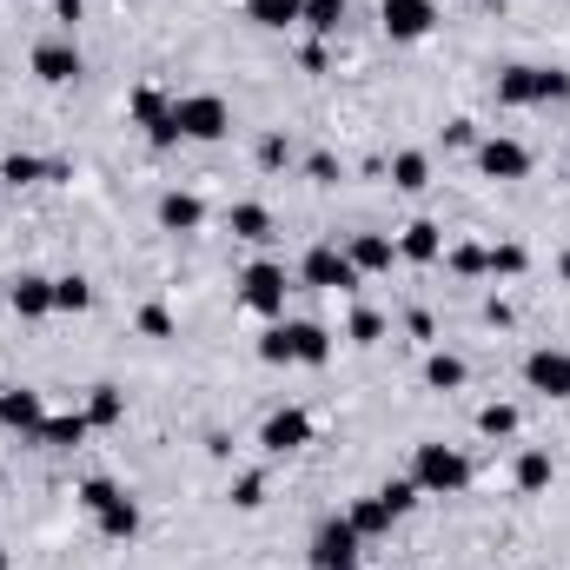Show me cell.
I'll return each mask as SVG.
<instances>
[{
	"label": "cell",
	"mask_w": 570,
	"mask_h": 570,
	"mask_svg": "<svg viewBox=\"0 0 570 570\" xmlns=\"http://www.w3.org/2000/svg\"><path fill=\"white\" fill-rule=\"evenodd\" d=\"M345 259H352L358 273H392V259H399V239H385V233H358Z\"/></svg>",
	"instance_id": "e0dca14e"
},
{
	"label": "cell",
	"mask_w": 570,
	"mask_h": 570,
	"mask_svg": "<svg viewBox=\"0 0 570 570\" xmlns=\"http://www.w3.org/2000/svg\"><path fill=\"white\" fill-rule=\"evenodd\" d=\"M226 226H233V239H253V246H266V239H273V213H266L259 199H239Z\"/></svg>",
	"instance_id": "ffe728a7"
},
{
	"label": "cell",
	"mask_w": 570,
	"mask_h": 570,
	"mask_svg": "<svg viewBox=\"0 0 570 570\" xmlns=\"http://www.w3.org/2000/svg\"><path fill=\"white\" fill-rule=\"evenodd\" d=\"M259 166H266V173H279V166H285V140H279V134H266V140H259Z\"/></svg>",
	"instance_id": "b9f144b4"
},
{
	"label": "cell",
	"mask_w": 570,
	"mask_h": 570,
	"mask_svg": "<svg viewBox=\"0 0 570 570\" xmlns=\"http://www.w3.org/2000/svg\"><path fill=\"white\" fill-rule=\"evenodd\" d=\"M551 484V451H518V491H544Z\"/></svg>",
	"instance_id": "f546056e"
},
{
	"label": "cell",
	"mask_w": 570,
	"mask_h": 570,
	"mask_svg": "<svg viewBox=\"0 0 570 570\" xmlns=\"http://www.w3.org/2000/svg\"><path fill=\"white\" fill-rule=\"evenodd\" d=\"M392 186H399V193H425L431 186V159L425 153H399V159H392Z\"/></svg>",
	"instance_id": "603a6c76"
},
{
	"label": "cell",
	"mask_w": 570,
	"mask_h": 570,
	"mask_svg": "<svg viewBox=\"0 0 570 570\" xmlns=\"http://www.w3.org/2000/svg\"><path fill=\"white\" fill-rule=\"evenodd\" d=\"M246 20L266 27V33H285V27L305 20V0H246Z\"/></svg>",
	"instance_id": "ac0fdd59"
},
{
	"label": "cell",
	"mask_w": 570,
	"mask_h": 570,
	"mask_svg": "<svg viewBox=\"0 0 570 570\" xmlns=\"http://www.w3.org/2000/svg\"><path fill=\"white\" fill-rule=\"evenodd\" d=\"M285 325V352H292V365H325L332 358V338L318 332V325H305V318H279Z\"/></svg>",
	"instance_id": "8fae6325"
},
{
	"label": "cell",
	"mask_w": 570,
	"mask_h": 570,
	"mask_svg": "<svg viewBox=\"0 0 570 570\" xmlns=\"http://www.w3.org/2000/svg\"><path fill=\"white\" fill-rule=\"evenodd\" d=\"M425 379L438 385V392H458V385H464V358H451V352H431V358H425Z\"/></svg>",
	"instance_id": "4dcf8cb0"
},
{
	"label": "cell",
	"mask_w": 570,
	"mask_h": 570,
	"mask_svg": "<svg viewBox=\"0 0 570 570\" xmlns=\"http://www.w3.org/2000/svg\"><path fill=\"white\" fill-rule=\"evenodd\" d=\"M305 173H312L318 186H332V179H338V159H332V153H312V159H305Z\"/></svg>",
	"instance_id": "60d3db41"
},
{
	"label": "cell",
	"mask_w": 570,
	"mask_h": 570,
	"mask_svg": "<svg viewBox=\"0 0 570 570\" xmlns=\"http://www.w3.org/2000/svg\"><path fill=\"white\" fill-rule=\"evenodd\" d=\"M478 173H484V179H524V173H531V146L491 134V140H478Z\"/></svg>",
	"instance_id": "ba28073f"
},
{
	"label": "cell",
	"mask_w": 570,
	"mask_h": 570,
	"mask_svg": "<svg viewBox=\"0 0 570 570\" xmlns=\"http://www.w3.org/2000/svg\"><path fill=\"white\" fill-rule=\"evenodd\" d=\"M412 484L431 491V498H458V491L471 484V458L451 451V444H419V458H412Z\"/></svg>",
	"instance_id": "7a4b0ae2"
},
{
	"label": "cell",
	"mask_w": 570,
	"mask_h": 570,
	"mask_svg": "<svg viewBox=\"0 0 570 570\" xmlns=\"http://www.w3.org/2000/svg\"><path fill=\"white\" fill-rule=\"evenodd\" d=\"M379 498L392 504V518H405V511L419 504V484H412V478H392V484H379Z\"/></svg>",
	"instance_id": "1f68e13d"
},
{
	"label": "cell",
	"mask_w": 570,
	"mask_h": 570,
	"mask_svg": "<svg viewBox=\"0 0 570 570\" xmlns=\"http://www.w3.org/2000/svg\"><path fill=\"white\" fill-rule=\"evenodd\" d=\"M94 524H100V538H114V544H120V538H134V531H140V504H134L127 491H114V498L94 511Z\"/></svg>",
	"instance_id": "2e32d148"
},
{
	"label": "cell",
	"mask_w": 570,
	"mask_h": 570,
	"mask_svg": "<svg viewBox=\"0 0 570 570\" xmlns=\"http://www.w3.org/2000/svg\"><path fill=\"white\" fill-rule=\"evenodd\" d=\"M114 491H120L114 478H87V484H80V511H100V504H107Z\"/></svg>",
	"instance_id": "8d00e7d4"
},
{
	"label": "cell",
	"mask_w": 570,
	"mask_h": 570,
	"mask_svg": "<svg viewBox=\"0 0 570 570\" xmlns=\"http://www.w3.org/2000/svg\"><path fill=\"white\" fill-rule=\"evenodd\" d=\"M40 419H47L40 392H27V385H7V392H0V425H7V431L33 438V431H40Z\"/></svg>",
	"instance_id": "30bf717a"
},
{
	"label": "cell",
	"mask_w": 570,
	"mask_h": 570,
	"mask_svg": "<svg viewBox=\"0 0 570 570\" xmlns=\"http://www.w3.org/2000/svg\"><path fill=\"white\" fill-rule=\"evenodd\" d=\"M87 305H94V285L80 279V273L53 279V312H87Z\"/></svg>",
	"instance_id": "4316f807"
},
{
	"label": "cell",
	"mask_w": 570,
	"mask_h": 570,
	"mask_svg": "<svg viewBox=\"0 0 570 570\" xmlns=\"http://www.w3.org/2000/svg\"><path fill=\"white\" fill-rule=\"evenodd\" d=\"M0 179H7V186H33V179H47V159H33V153H7V159H0Z\"/></svg>",
	"instance_id": "f1b7e54d"
},
{
	"label": "cell",
	"mask_w": 570,
	"mask_h": 570,
	"mask_svg": "<svg viewBox=\"0 0 570 570\" xmlns=\"http://www.w3.org/2000/svg\"><path fill=\"white\" fill-rule=\"evenodd\" d=\"M33 73H40L47 87L80 80V47H73V40H40V47H33Z\"/></svg>",
	"instance_id": "9c48e42d"
},
{
	"label": "cell",
	"mask_w": 570,
	"mask_h": 570,
	"mask_svg": "<svg viewBox=\"0 0 570 570\" xmlns=\"http://www.w3.org/2000/svg\"><path fill=\"white\" fill-rule=\"evenodd\" d=\"M478 431H484V438H511V431H518V412H511V405H484V412H478Z\"/></svg>",
	"instance_id": "d6a6232c"
},
{
	"label": "cell",
	"mask_w": 570,
	"mask_h": 570,
	"mask_svg": "<svg viewBox=\"0 0 570 570\" xmlns=\"http://www.w3.org/2000/svg\"><path fill=\"white\" fill-rule=\"evenodd\" d=\"M558 273H564V285H570V253H564V259H558Z\"/></svg>",
	"instance_id": "f6af8a7d"
},
{
	"label": "cell",
	"mask_w": 570,
	"mask_h": 570,
	"mask_svg": "<svg viewBox=\"0 0 570 570\" xmlns=\"http://www.w3.org/2000/svg\"><path fill=\"white\" fill-rule=\"evenodd\" d=\"M134 120L153 134V146H173V100H166L159 87H140V94H134Z\"/></svg>",
	"instance_id": "4fadbf2b"
},
{
	"label": "cell",
	"mask_w": 570,
	"mask_h": 570,
	"mask_svg": "<svg viewBox=\"0 0 570 570\" xmlns=\"http://www.w3.org/2000/svg\"><path fill=\"white\" fill-rule=\"evenodd\" d=\"M298 273H305V285H318V292H358V266L338 246H312Z\"/></svg>",
	"instance_id": "5b68a950"
},
{
	"label": "cell",
	"mask_w": 570,
	"mask_h": 570,
	"mask_svg": "<svg viewBox=\"0 0 570 570\" xmlns=\"http://www.w3.org/2000/svg\"><path fill=\"white\" fill-rule=\"evenodd\" d=\"M259 358H266V365H292V352H285V325H273V332L259 338Z\"/></svg>",
	"instance_id": "ab89813d"
},
{
	"label": "cell",
	"mask_w": 570,
	"mask_h": 570,
	"mask_svg": "<svg viewBox=\"0 0 570 570\" xmlns=\"http://www.w3.org/2000/svg\"><path fill=\"white\" fill-rule=\"evenodd\" d=\"M305 27H312L318 40H332V33L345 27V0H305Z\"/></svg>",
	"instance_id": "484cf974"
},
{
	"label": "cell",
	"mask_w": 570,
	"mask_h": 570,
	"mask_svg": "<svg viewBox=\"0 0 570 570\" xmlns=\"http://www.w3.org/2000/svg\"><path fill=\"white\" fill-rule=\"evenodd\" d=\"M7 305H13L20 318H47V312H53V279H40V273H20V279L7 285Z\"/></svg>",
	"instance_id": "5bb4252c"
},
{
	"label": "cell",
	"mask_w": 570,
	"mask_h": 570,
	"mask_svg": "<svg viewBox=\"0 0 570 570\" xmlns=\"http://www.w3.org/2000/svg\"><path fill=\"white\" fill-rule=\"evenodd\" d=\"M551 100H570V73L564 67H531V107H551Z\"/></svg>",
	"instance_id": "cb8c5ba5"
},
{
	"label": "cell",
	"mask_w": 570,
	"mask_h": 570,
	"mask_svg": "<svg viewBox=\"0 0 570 570\" xmlns=\"http://www.w3.org/2000/svg\"><path fill=\"white\" fill-rule=\"evenodd\" d=\"M87 419H94V425H120V419H127V399H120V385H94V399H87Z\"/></svg>",
	"instance_id": "d4e9b609"
},
{
	"label": "cell",
	"mask_w": 570,
	"mask_h": 570,
	"mask_svg": "<svg viewBox=\"0 0 570 570\" xmlns=\"http://www.w3.org/2000/svg\"><path fill=\"white\" fill-rule=\"evenodd\" d=\"M524 385H531V392H544V399H570V352L538 345V352L524 358Z\"/></svg>",
	"instance_id": "8992f818"
},
{
	"label": "cell",
	"mask_w": 570,
	"mask_h": 570,
	"mask_svg": "<svg viewBox=\"0 0 570 570\" xmlns=\"http://www.w3.org/2000/svg\"><path fill=\"white\" fill-rule=\"evenodd\" d=\"M87 425H94L87 412H67V419H40V431H33V438H40V444H53V451H73V444L87 438Z\"/></svg>",
	"instance_id": "7402d4cb"
},
{
	"label": "cell",
	"mask_w": 570,
	"mask_h": 570,
	"mask_svg": "<svg viewBox=\"0 0 570 570\" xmlns=\"http://www.w3.org/2000/svg\"><path fill=\"white\" fill-rule=\"evenodd\" d=\"M140 332H146V338H173V312H166V305H146Z\"/></svg>",
	"instance_id": "74e56055"
},
{
	"label": "cell",
	"mask_w": 570,
	"mask_h": 570,
	"mask_svg": "<svg viewBox=\"0 0 570 570\" xmlns=\"http://www.w3.org/2000/svg\"><path fill=\"white\" fill-rule=\"evenodd\" d=\"M498 107H531V67H504L498 73Z\"/></svg>",
	"instance_id": "83f0119b"
},
{
	"label": "cell",
	"mask_w": 570,
	"mask_h": 570,
	"mask_svg": "<svg viewBox=\"0 0 570 570\" xmlns=\"http://www.w3.org/2000/svg\"><path fill=\"white\" fill-rule=\"evenodd\" d=\"M305 438H312V419H305V412H273V419H266V431H259V444H266L273 458L298 451Z\"/></svg>",
	"instance_id": "9a60e30c"
},
{
	"label": "cell",
	"mask_w": 570,
	"mask_h": 570,
	"mask_svg": "<svg viewBox=\"0 0 570 570\" xmlns=\"http://www.w3.org/2000/svg\"><path fill=\"white\" fill-rule=\"evenodd\" d=\"M484 266H491V253H484V246H451V273H464V279H471V273H484Z\"/></svg>",
	"instance_id": "e575fe53"
},
{
	"label": "cell",
	"mask_w": 570,
	"mask_h": 570,
	"mask_svg": "<svg viewBox=\"0 0 570 570\" xmlns=\"http://www.w3.org/2000/svg\"><path fill=\"white\" fill-rule=\"evenodd\" d=\"M379 20H385L392 40H425L438 27V7L431 0H379Z\"/></svg>",
	"instance_id": "52a82bcc"
},
{
	"label": "cell",
	"mask_w": 570,
	"mask_h": 570,
	"mask_svg": "<svg viewBox=\"0 0 570 570\" xmlns=\"http://www.w3.org/2000/svg\"><path fill=\"white\" fill-rule=\"evenodd\" d=\"M159 226H166V233H199V226H206V206H199L193 193H166V199H159Z\"/></svg>",
	"instance_id": "d6986e66"
},
{
	"label": "cell",
	"mask_w": 570,
	"mask_h": 570,
	"mask_svg": "<svg viewBox=\"0 0 570 570\" xmlns=\"http://www.w3.org/2000/svg\"><path fill=\"white\" fill-rule=\"evenodd\" d=\"M444 146H478V127H471V120H451V127H444Z\"/></svg>",
	"instance_id": "7bdbcfd3"
},
{
	"label": "cell",
	"mask_w": 570,
	"mask_h": 570,
	"mask_svg": "<svg viewBox=\"0 0 570 570\" xmlns=\"http://www.w3.org/2000/svg\"><path fill=\"white\" fill-rule=\"evenodd\" d=\"M399 259H412V266L444 259V226H438V219H412V226L399 233Z\"/></svg>",
	"instance_id": "7c38bea8"
},
{
	"label": "cell",
	"mask_w": 570,
	"mask_h": 570,
	"mask_svg": "<svg viewBox=\"0 0 570 570\" xmlns=\"http://www.w3.org/2000/svg\"><path fill=\"white\" fill-rule=\"evenodd\" d=\"M233 504H239V511H259V504H266V484H259V478H239V484H233Z\"/></svg>",
	"instance_id": "f35d334b"
},
{
	"label": "cell",
	"mask_w": 570,
	"mask_h": 570,
	"mask_svg": "<svg viewBox=\"0 0 570 570\" xmlns=\"http://www.w3.org/2000/svg\"><path fill=\"white\" fill-rule=\"evenodd\" d=\"M345 518H352V531H358V538H379V531H392V524H399V518H392V504H385L379 491H372V498H358Z\"/></svg>",
	"instance_id": "44dd1931"
},
{
	"label": "cell",
	"mask_w": 570,
	"mask_h": 570,
	"mask_svg": "<svg viewBox=\"0 0 570 570\" xmlns=\"http://www.w3.org/2000/svg\"><path fill=\"white\" fill-rule=\"evenodd\" d=\"M379 332H385L379 312H352V332H345V338H352V345H379Z\"/></svg>",
	"instance_id": "d590c367"
},
{
	"label": "cell",
	"mask_w": 570,
	"mask_h": 570,
	"mask_svg": "<svg viewBox=\"0 0 570 570\" xmlns=\"http://www.w3.org/2000/svg\"><path fill=\"white\" fill-rule=\"evenodd\" d=\"M239 298H246V312H259V318H285V266H273V259L246 266Z\"/></svg>",
	"instance_id": "277c9868"
},
{
	"label": "cell",
	"mask_w": 570,
	"mask_h": 570,
	"mask_svg": "<svg viewBox=\"0 0 570 570\" xmlns=\"http://www.w3.org/2000/svg\"><path fill=\"white\" fill-rule=\"evenodd\" d=\"M358 531H352V518H325L318 531H312V570H358Z\"/></svg>",
	"instance_id": "3957f363"
},
{
	"label": "cell",
	"mask_w": 570,
	"mask_h": 570,
	"mask_svg": "<svg viewBox=\"0 0 570 570\" xmlns=\"http://www.w3.org/2000/svg\"><path fill=\"white\" fill-rule=\"evenodd\" d=\"M53 20H67V27H73V20H80V0H53Z\"/></svg>",
	"instance_id": "ee69618b"
},
{
	"label": "cell",
	"mask_w": 570,
	"mask_h": 570,
	"mask_svg": "<svg viewBox=\"0 0 570 570\" xmlns=\"http://www.w3.org/2000/svg\"><path fill=\"white\" fill-rule=\"evenodd\" d=\"M226 134H233V107L219 94H179L173 100V140L213 146V140H226Z\"/></svg>",
	"instance_id": "6da1fadb"
},
{
	"label": "cell",
	"mask_w": 570,
	"mask_h": 570,
	"mask_svg": "<svg viewBox=\"0 0 570 570\" xmlns=\"http://www.w3.org/2000/svg\"><path fill=\"white\" fill-rule=\"evenodd\" d=\"M524 266H531V253H524V246H498V253H491V266H484V273H504V279H518V273H524Z\"/></svg>",
	"instance_id": "836d02e7"
}]
</instances>
